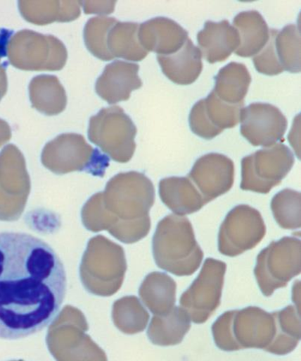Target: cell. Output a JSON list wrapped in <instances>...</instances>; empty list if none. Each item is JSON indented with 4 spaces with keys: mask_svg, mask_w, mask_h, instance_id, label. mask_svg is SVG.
<instances>
[{
    "mask_svg": "<svg viewBox=\"0 0 301 361\" xmlns=\"http://www.w3.org/2000/svg\"><path fill=\"white\" fill-rule=\"evenodd\" d=\"M81 1H19V9L25 20L36 25H47L55 21L69 22L79 18Z\"/></svg>",
    "mask_w": 301,
    "mask_h": 361,
    "instance_id": "cell-23",
    "label": "cell"
},
{
    "mask_svg": "<svg viewBox=\"0 0 301 361\" xmlns=\"http://www.w3.org/2000/svg\"><path fill=\"white\" fill-rule=\"evenodd\" d=\"M241 133L254 146L264 148L281 141L288 121L278 107L267 103H253L241 111Z\"/></svg>",
    "mask_w": 301,
    "mask_h": 361,
    "instance_id": "cell-15",
    "label": "cell"
},
{
    "mask_svg": "<svg viewBox=\"0 0 301 361\" xmlns=\"http://www.w3.org/2000/svg\"><path fill=\"white\" fill-rule=\"evenodd\" d=\"M4 52L11 64L27 71H58L68 58L59 39L30 30H22L10 37Z\"/></svg>",
    "mask_w": 301,
    "mask_h": 361,
    "instance_id": "cell-7",
    "label": "cell"
},
{
    "mask_svg": "<svg viewBox=\"0 0 301 361\" xmlns=\"http://www.w3.org/2000/svg\"><path fill=\"white\" fill-rule=\"evenodd\" d=\"M191 327V319L181 307H174L168 314L154 315L148 336L154 345L172 346L182 343Z\"/></svg>",
    "mask_w": 301,
    "mask_h": 361,
    "instance_id": "cell-26",
    "label": "cell"
},
{
    "mask_svg": "<svg viewBox=\"0 0 301 361\" xmlns=\"http://www.w3.org/2000/svg\"><path fill=\"white\" fill-rule=\"evenodd\" d=\"M137 128L124 109L113 106L100 110L90 120L88 137L111 159L127 163L135 153Z\"/></svg>",
    "mask_w": 301,
    "mask_h": 361,
    "instance_id": "cell-9",
    "label": "cell"
},
{
    "mask_svg": "<svg viewBox=\"0 0 301 361\" xmlns=\"http://www.w3.org/2000/svg\"><path fill=\"white\" fill-rule=\"evenodd\" d=\"M233 25L239 34L240 44L236 53L241 56L257 54L269 41L270 29L258 11H241L233 18Z\"/></svg>",
    "mask_w": 301,
    "mask_h": 361,
    "instance_id": "cell-24",
    "label": "cell"
},
{
    "mask_svg": "<svg viewBox=\"0 0 301 361\" xmlns=\"http://www.w3.org/2000/svg\"><path fill=\"white\" fill-rule=\"evenodd\" d=\"M139 25L135 22H119L110 27L107 37V49L111 59H124L141 61L146 58L139 39Z\"/></svg>",
    "mask_w": 301,
    "mask_h": 361,
    "instance_id": "cell-29",
    "label": "cell"
},
{
    "mask_svg": "<svg viewBox=\"0 0 301 361\" xmlns=\"http://www.w3.org/2000/svg\"><path fill=\"white\" fill-rule=\"evenodd\" d=\"M226 269V263L207 258L198 277L183 293L181 308L193 322L205 323L219 307Z\"/></svg>",
    "mask_w": 301,
    "mask_h": 361,
    "instance_id": "cell-12",
    "label": "cell"
},
{
    "mask_svg": "<svg viewBox=\"0 0 301 361\" xmlns=\"http://www.w3.org/2000/svg\"><path fill=\"white\" fill-rule=\"evenodd\" d=\"M235 164L229 157L209 153L198 158L188 178L207 204L228 193L235 182Z\"/></svg>",
    "mask_w": 301,
    "mask_h": 361,
    "instance_id": "cell-16",
    "label": "cell"
},
{
    "mask_svg": "<svg viewBox=\"0 0 301 361\" xmlns=\"http://www.w3.org/2000/svg\"><path fill=\"white\" fill-rule=\"evenodd\" d=\"M252 77L246 65L231 62L215 77L213 92L223 102L233 105H244Z\"/></svg>",
    "mask_w": 301,
    "mask_h": 361,
    "instance_id": "cell-28",
    "label": "cell"
},
{
    "mask_svg": "<svg viewBox=\"0 0 301 361\" xmlns=\"http://www.w3.org/2000/svg\"><path fill=\"white\" fill-rule=\"evenodd\" d=\"M32 106L43 114L52 116L63 112L67 104L65 90L57 76L40 75L29 86Z\"/></svg>",
    "mask_w": 301,
    "mask_h": 361,
    "instance_id": "cell-27",
    "label": "cell"
},
{
    "mask_svg": "<svg viewBox=\"0 0 301 361\" xmlns=\"http://www.w3.org/2000/svg\"><path fill=\"white\" fill-rule=\"evenodd\" d=\"M274 314L276 322V332L269 353L276 355H286L294 351L300 340V307L288 306Z\"/></svg>",
    "mask_w": 301,
    "mask_h": 361,
    "instance_id": "cell-30",
    "label": "cell"
},
{
    "mask_svg": "<svg viewBox=\"0 0 301 361\" xmlns=\"http://www.w3.org/2000/svg\"><path fill=\"white\" fill-rule=\"evenodd\" d=\"M2 53H3L2 50L0 49V60H1V54ZM5 73H6L5 67L2 65H0V75H2L3 74H5Z\"/></svg>",
    "mask_w": 301,
    "mask_h": 361,
    "instance_id": "cell-36",
    "label": "cell"
},
{
    "mask_svg": "<svg viewBox=\"0 0 301 361\" xmlns=\"http://www.w3.org/2000/svg\"><path fill=\"white\" fill-rule=\"evenodd\" d=\"M212 332L222 351L258 348L269 353L275 340L276 322L274 312L249 307L223 313L212 326Z\"/></svg>",
    "mask_w": 301,
    "mask_h": 361,
    "instance_id": "cell-4",
    "label": "cell"
},
{
    "mask_svg": "<svg viewBox=\"0 0 301 361\" xmlns=\"http://www.w3.org/2000/svg\"><path fill=\"white\" fill-rule=\"evenodd\" d=\"M153 254L159 268L177 276H192L204 258L191 222L176 214L159 222L153 238Z\"/></svg>",
    "mask_w": 301,
    "mask_h": 361,
    "instance_id": "cell-3",
    "label": "cell"
},
{
    "mask_svg": "<svg viewBox=\"0 0 301 361\" xmlns=\"http://www.w3.org/2000/svg\"><path fill=\"white\" fill-rule=\"evenodd\" d=\"M41 160L43 166L54 174L86 172L104 177L109 166V157L94 149L83 135L64 133L44 147Z\"/></svg>",
    "mask_w": 301,
    "mask_h": 361,
    "instance_id": "cell-6",
    "label": "cell"
},
{
    "mask_svg": "<svg viewBox=\"0 0 301 361\" xmlns=\"http://www.w3.org/2000/svg\"><path fill=\"white\" fill-rule=\"evenodd\" d=\"M139 71V66L136 63L122 61L111 63L98 78L96 92L109 104L127 100L134 90L142 86Z\"/></svg>",
    "mask_w": 301,
    "mask_h": 361,
    "instance_id": "cell-18",
    "label": "cell"
},
{
    "mask_svg": "<svg viewBox=\"0 0 301 361\" xmlns=\"http://www.w3.org/2000/svg\"><path fill=\"white\" fill-rule=\"evenodd\" d=\"M176 293V281L169 275L160 272L148 275L139 289L143 303L154 315H164L173 310Z\"/></svg>",
    "mask_w": 301,
    "mask_h": 361,
    "instance_id": "cell-25",
    "label": "cell"
},
{
    "mask_svg": "<svg viewBox=\"0 0 301 361\" xmlns=\"http://www.w3.org/2000/svg\"><path fill=\"white\" fill-rule=\"evenodd\" d=\"M158 59L165 75L177 84H192L203 71V54L189 38L175 53Z\"/></svg>",
    "mask_w": 301,
    "mask_h": 361,
    "instance_id": "cell-21",
    "label": "cell"
},
{
    "mask_svg": "<svg viewBox=\"0 0 301 361\" xmlns=\"http://www.w3.org/2000/svg\"><path fill=\"white\" fill-rule=\"evenodd\" d=\"M188 38V32L169 18H153L139 25V39L143 48L159 55L175 53Z\"/></svg>",
    "mask_w": 301,
    "mask_h": 361,
    "instance_id": "cell-19",
    "label": "cell"
},
{
    "mask_svg": "<svg viewBox=\"0 0 301 361\" xmlns=\"http://www.w3.org/2000/svg\"><path fill=\"white\" fill-rule=\"evenodd\" d=\"M31 182L25 158L15 145L0 152V221H15L23 214Z\"/></svg>",
    "mask_w": 301,
    "mask_h": 361,
    "instance_id": "cell-11",
    "label": "cell"
},
{
    "mask_svg": "<svg viewBox=\"0 0 301 361\" xmlns=\"http://www.w3.org/2000/svg\"><path fill=\"white\" fill-rule=\"evenodd\" d=\"M256 70L274 75L284 71H300V32L298 25L291 24L282 30H270L269 41L253 56Z\"/></svg>",
    "mask_w": 301,
    "mask_h": 361,
    "instance_id": "cell-14",
    "label": "cell"
},
{
    "mask_svg": "<svg viewBox=\"0 0 301 361\" xmlns=\"http://www.w3.org/2000/svg\"><path fill=\"white\" fill-rule=\"evenodd\" d=\"M301 195L293 189H284L272 199L271 208L278 226L285 230H296L301 227Z\"/></svg>",
    "mask_w": 301,
    "mask_h": 361,
    "instance_id": "cell-32",
    "label": "cell"
},
{
    "mask_svg": "<svg viewBox=\"0 0 301 361\" xmlns=\"http://www.w3.org/2000/svg\"><path fill=\"white\" fill-rule=\"evenodd\" d=\"M117 22L114 18L96 17L87 23L84 32L86 47L100 60H113L107 49V37L109 30Z\"/></svg>",
    "mask_w": 301,
    "mask_h": 361,
    "instance_id": "cell-33",
    "label": "cell"
},
{
    "mask_svg": "<svg viewBox=\"0 0 301 361\" xmlns=\"http://www.w3.org/2000/svg\"><path fill=\"white\" fill-rule=\"evenodd\" d=\"M12 138V130L8 123L0 119V148Z\"/></svg>",
    "mask_w": 301,
    "mask_h": 361,
    "instance_id": "cell-35",
    "label": "cell"
},
{
    "mask_svg": "<svg viewBox=\"0 0 301 361\" xmlns=\"http://www.w3.org/2000/svg\"><path fill=\"white\" fill-rule=\"evenodd\" d=\"M197 40L198 49L210 63L226 61L240 44L238 32L228 20L206 21L197 34Z\"/></svg>",
    "mask_w": 301,
    "mask_h": 361,
    "instance_id": "cell-20",
    "label": "cell"
},
{
    "mask_svg": "<svg viewBox=\"0 0 301 361\" xmlns=\"http://www.w3.org/2000/svg\"><path fill=\"white\" fill-rule=\"evenodd\" d=\"M159 194L164 204L176 216H183L202 209L205 202L188 177H169L160 180Z\"/></svg>",
    "mask_w": 301,
    "mask_h": 361,
    "instance_id": "cell-22",
    "label": "cell"
},
{
    "mask_svg": "<svg viewBox=\"0 0 301 361\" xmlns=\"http://www.w3.org/2000/svg\"><path fill=\"white\" fill-rule=\"evenodd\" d=\"M243 106L225 103L212 90L192 108L189 115L191 130L200 137L213 139L225 129L237 126Z\"/></svg>",
    "mask_w": 301,
    "mask_h": 361,
    "instance_id": "cell-17",
    "label": "cell"
},
{
    "mask_svg": "<svg viewBox=\"0 0 301 361\" xmlns=\"http://www.w3.org/2000/svg\"><path fill=\"white\" fill-rule=\"evenodd\" d=\"M115 1H86L83 2L86 14L108 15L113 13Z\"/></svg>",
    "mask_w": 301,
    "mask_h": 361,
    "instance_id": "cell-34",
    "label": "cell"
},
{
    "mask_svg": "<svg viewBox=\"0 0 301 361\" xmlns=\"http://www.w3.org/2000/svg\"><path fill=\"white\" fill-rule=\"evenodd\" d=\"M154 202L155 188L148 176L136 171L121 173L109 180L103 192L87 201L82 222L88 231H107L122 243H136L150 231Z\"/></svg>",
    "mask_w": 301,
    "mask_h": 361,
    "instance_id": "cell-2",
    "label": "cell"
},
{
    "mask_svg": "<svg viewBox=\"0 0 301 361\" xmlns=\"http://www.w3.org/2000/svg\"><path fill=\"white\" fill-rule=\"evenodd\" d=\"M295 164L288 146L276 143L245 157L241 161L243 190L267 195L280 185Z\"/></svg>",
    "mask_w": 301,
    "mask_h": 361,
    "instance_id": "cell-10",
    "label": "cell"
},
{
    "mask_svg": "<svg viewBox=\"0 0 301 361\" xmlns=\"http://www.w3.org/2000/svg\"><path fill=\"white\" fill-rule=\"evenodd\" d=\"M265 234L266 226L261 213L248 205L237 206L221 224L219 252L231 257L239 256L257 246Z\"/></svg>",
    "mask_w": 301,
    "mask_h": 361,
    "instance_id": "cell-13",
    "label": "cell"
},
{
    "mask_svg": "<svg viewBox=\"0 0 301 361\" xmlns=\"http://www.w3.org/2000/svg\"><path fill=\"white\" fill-rule=\"evenodd\" d=\"M58 255L47 243L24 233H0V338L17 341L46 329L66 293Z\"/></svg>",
    "mask_w": 301,
    "mask_h": 361,
    "instance_id": "cell-1",
    "label": "cell"
},
{
    "mask_svg": "<svg viewBox=\"0 0 301 361\" xmlns=\"http://www.w3.org/2000/svg\"><path fill=\"white\" fill-rule=\"evenodd\" d=\"M113 316L118 329L127 334L143 331L150 319L149 313L135 296L124 297L116 301Z\"/></svg>",
    "mask_w": 301,
    "mask_h": 361,
    "instance_id": "cell-31",
    "label": "cell"
},
{
    "mask_svg": "<svg viewBox=\"0 0 301 361\" xmlns=\"http://www.w3.org/2000/svg\"><path fill=\"white\" fill-rule=\"evenodd\" d=\"M127 270L124 247L103 235L89 240L80 265L81 280L89 293L113 296L121 288Z\"/></svg>",
    "mask_w": 301,
    "mask_h": 361,
    "instance_id": "cell-5",
    "label": "cell"
},
{
    "mask_svg": "<svg viewBox=\"0 0 301 361\" xmlns=\"http://www.w3.org/2000/svg\"><path fill=\"white\" fill-rule=\"evenodd\" d=\"M300 254L301 243L295 236L272 242L259 254L254 274L264 296L271 297L300 274Z\"/></svg>",
    "mask_w": 301,
    "mask_h": 361,
    "instance_id": "cell-8",
    "label": "cell"
}]
</instances>
